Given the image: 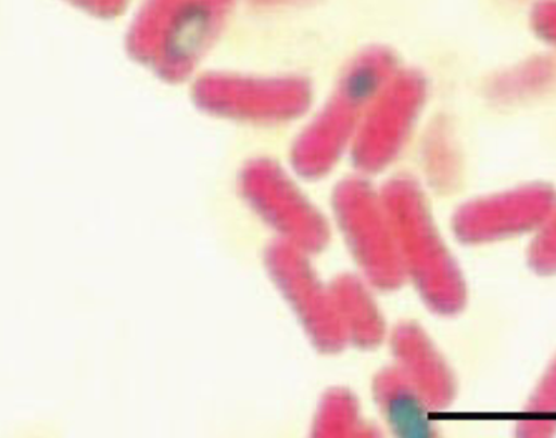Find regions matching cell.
Wrapping results in <instances>:
<instances>
[{
  "label": "cell",
  "instance_id": "cell-1",
  "mask_svg": "<svg viewBox=\"0 0 556 438\" xmlns=\"http://www.w3.org/2000/svg\"><path fill=\"white\" fill-rule=\"evenodd\" d=\"M396 345L397 373L428 409H444L455 398L451 369L428 342L401 335Z\"/></svg>",
  "mask_w": 556,
  "mask_h": 438
},
{
  "label": "cell",
  "instance_id": "cell-2",
  "mask_svg": "<svg viewBox=\"0 0 556 438\" xmlns=\"http://www.w3.org/2000/svg\"><path fill=\"white\" fill-rule=\"evenodd\" d=\"M376 397L394 438H440L426 414L428 408L396 369L378 374Z\"/></svg>",
  "mask_w": 556,
  "mask_h": 438
},
{
  "label": "cell",
  "instance_id": "cell-3",
  "mask_svg": "<svg viewBox=\"0 0 556 438\" xmlns=\"http://www.w3.org/2000/svg\"><path fill=\"white\" fill-rule=\"evenodd\" d=\"M528 410L531 413L540 414L556 413V361L540 383L538 392L532 397Z\"/></svg>",
  "mask_w": 556,
  "mask_h": 438
}]
</instances>
